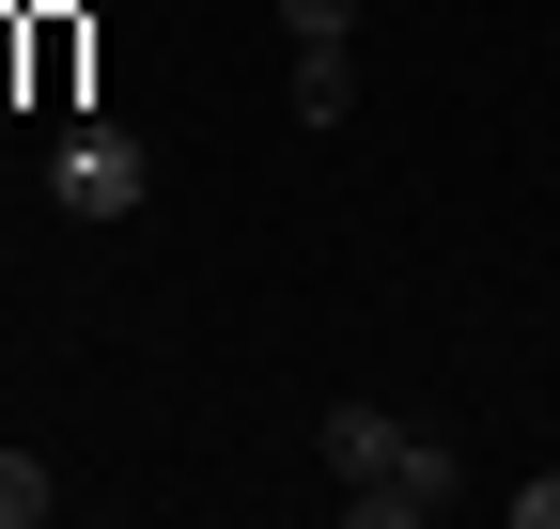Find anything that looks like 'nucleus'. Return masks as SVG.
<instances>
[{
    "label": "nucleus",
    "instance_id": "6",
    "mask_svg": "<svg viewBox=\"0 0 560 529\" xmlns=\"http://www.w3.org/2000/svg\"><path fill=\"white\" fill-rule=\"evenodd\" d=\"M280 32H296V47H342V32H359V0H280Z\"/></svg>",
    "mask_w": 560,
    "mask_h": 529
},
{
    "label": "nucleus",
    "instance_id": "5",
    "mask_svg": "<svg viewBox=\"0 0 560 529\" xmlns=\"http://www.w3.org/2000/svg\"><path fill=\"white\" fill-rule=\"evenodd\" d=\"M359 109V79H342V47H296V125H342Z\"/></svg>",
    "mask_w": 560,
    "mask_h": 529
},
{
    "label": "nucleus",
    "instance_id": "7",
    "mask_svg": "<svg viewBox=\"0 0 560 529\" xmlns=\"http://www.w3.org/2000/svg\"><path fill=\"white\" fill-rule=\"evenodd\" d=\"M514 529H560V468H545V483H514Z\"/></svg>",
    "mask_w": 560,
    "mask_h": 529
},
{
    "label": "nucleus",
    "instance_id": "2",
    "mask_svg": "<svg viewBox=\"0 0 560 529\" xmlns=\"http://www.w3.org/2000/svg\"><path fill=\"white\" fill-rule=\"evenodd\" d=\"M452 498H467V451L420 436V421H405V451H389L374 483H342V514H359V529H420V514H452Z\"/></svg>",
    "mask_w": 560,
    "mask_h": 529
},
{
    "label": "nucleus",
    "instance_id": "4",
    "mask_svg": "<svg viewBox=\"0 0 560 529\" xmlns=\"http://www.w3.org/2000/svg\"><path fill=\"white\" fill-rule=\"evenodd\" d=\"M62 514V483H47V451H16V436H0V529H47Z\"/></svg>",
    "mask_w": 560,
    "mask_h": 529
},
{
    "label": "nucleus",
    "instance_id": "1",
    "mask_svg": "<svg viewBox=\"0 0 560 529\" xmlns=\"http://www.w3.org/2000/svg\"><path fill=\"white\" fill-rule=\"evenodd\" d=\"M47 203L109 234V219H140V203H156V156H140V141H125V125H79V141H62V156H47Z\"/></svg>",
    "mask_w": 560,
    "mask_h": 529
},
{
    "label": "nucleus",
    "instance_id": "3",
    "mask_svg": "<svg viewBox=\"0 0 560 529\" xmlns=\"http://www.w3.org/2000/svg\"><path fill=\"white\" fill-rule=\"evenodd\" d=\"M389 451H405V421H389V405H359V389H342V405H327V483H374Z\"/></svg>",
    "mask_w": 560,
    "mask_h": 529
}]
</instances>
